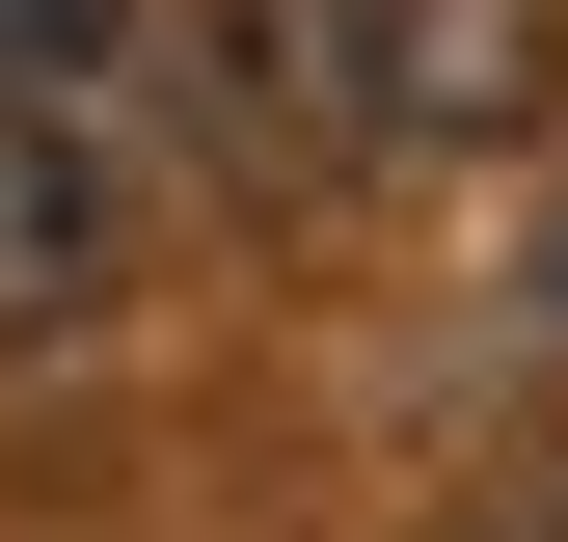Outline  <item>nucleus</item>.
<instances>
[{"label":"nucleus","instance_id":"f03ea898","mask_svg":"<svg viewBox=\"0 0 568 542\" xmlns=\"http://www.w3.org/2000/svg\"><path fill=\"white\" fill-rule=\"evenodd\" d=\"M135 271V218H109V163H82V109H0V353H54Z\"/></svg>","mask_w":568,"mask_h":542},{"label":"nucleus","instance_id":"7ed1b4c3","mask_svg":"<svg viewBox=\"0 0 568 542\" xmlns=\"http://www.w3.org/2000/svg\"><path fill=\"white\" fill-rule=\"evenodd\" d=\"M135 54V0H0V109H54V82H109Z\"/></svg>","mask_w":568,"mask_h":542},{"label":"nucleus","instance_id":"20e7f679","mask_svg":"<svg viewBox=\"0 0 568 542\" xmlns=\"http://www.w3.org/2000/svg\"><path fill=\"white\" fill-rule=\"evenodd\" d=\"M434 542H568V434H515V461H487V489L434 515Z\"/></svg>","mask_w":568,"mask_h":542},{"label":"nucleus","instance_id":"f257e3e1","mask_svg":"<svg viewBox=\"0 0 568 542\" xmlns=\"http://www.w3.org/2000/svg\"><path fill=\"white\" fill-rule=\"evenodd\" d=\"M271 163H487L568 109V0H217Z\"/></svg>","mask_w":568,"mask_h":542}]
</instances>
